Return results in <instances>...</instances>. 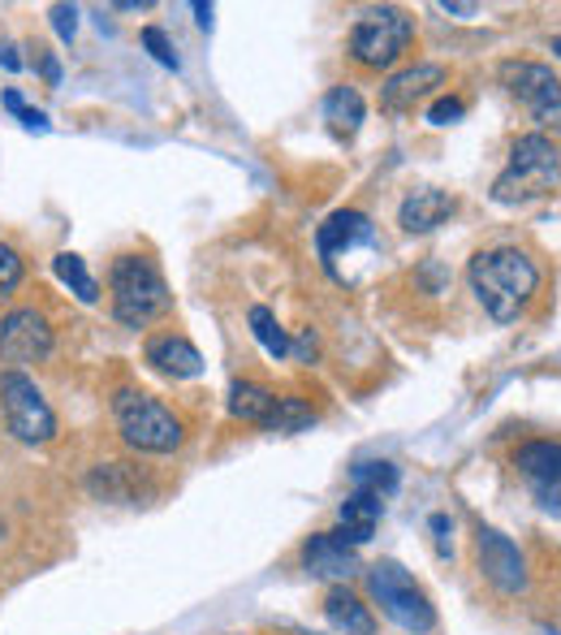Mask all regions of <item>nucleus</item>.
<instances>
[{
  "instance_id": "2f4dec72",
  "label": "nucleus",
  "mask_w": 561,
  "mask_h": 635,
  "mask_svg": "<svg viewBox=\"0 0 561 635\" xmlns=\"http://www.w3.org/2000/svg\"><path fill=\"white\" fill-rule=\"evenodd\" d=\"M536 497H540V506H545L549 514H558V519H561V485H540V489H536Z\"/></svg>"
},
{
  "instance_id": "a878e982",
  "label": "nucleus",
  "mask_w": 561,
  "mask_h": 635,
  "mask_svg": "<svg viewBox=\"0 0 561 635\" xmlns=\"http://www.w3.org/2000/svg\"><path fill=\"white\" fill-rule=\"evenodd\" d=\"M22 277H26V264H22V256H18L9 242H0V303H9V298L18 294Z\"/></svg>"
},
{
  "instance_id": "412c9836",
  "label": "nucleus",
  "mask_w": 561,
  "mask_h": 635,
  "mask_svg": "<svg viewBox=\"0 0 561 635\" xmlns=\"http://www.w3.org/2000/svg\"><path fill=\"white\" fill-rule=\"evenodd\" d=\"M87 489H91V497H100V501H135V497H139V476H135V467H126V463H100V467L87 476Z\"/></svg>"
},
{
  "instance_id": "6ab92c4d",
  "label": "nucleus",
  "mask_w": 561,
  "mask_h": 635,
  "mask_svg": "<svg viewBox=\"0 0 561 635\" xmlns=\"http://www.w3.org/2000/svg\"><path fill=\"white\" fill-rule=\"evenodd\" d=\"M273 407H277V394L268 389V385H260V381H233L229 385V416L242 423H260L273 416Z\"/></svg>"
},
{
  "instance_id": "bb28decb",
  "label": "nucleus",
  "mask_w": 561,
  "mask_h": 635,
  "mask_svg": "<svg viewBox=\"0 0 561 635\" xmlns=\"http://www.w3.org/2000/svg\"><path fill=\"white\" fill-rule=\"evenodd\" d=\"M139 39H142V48H147L164 70H182V61H178V53H173V39H169L160 26H142Z\"/></svg>"
},
{
  "instance_id": "4be33fe9",
  "label": "nucleus",
  "mask_w": 561,
  "mask_h": 635,
  "mask_svg": "<svg viewBox=\"0 0 561 635\" xmlns=\"http://www.w3.org/2000/svg\"><path fill=\"white\" fill-rule=\"evenodd\" d=\"M247 325H251V338L260 342V351L268 354V359H285V354H289L294 342H289V333L280 329V320L268 311V307H264V303H255V307H251Z\"/></svg>"
},
{
  "instance_id": "72a5a7b5",
  "label": "nucleus",
  "mask_w": 561,
  "mask_h": 635,
  "mask_svg": "<svg viewBox=\"0 0 561 635\" xmlns=\"http://www.w3.org/2000/svg\"><path fill=\"white\" fill-rule=\"evenodd\" d=\"M18 117H22V126H26V131H39V135H44V131H48V117H44V113H39V109H22V113H18Z\"/></svg>"
},
{
  "instance_id": "a211bd4d",
  "label": "nucleus",
  "mask_w": 561,
  "mask_h": 635,
  "mask_svg": "<svg viewBox=\"0 0 561 635\" xmlns=\"http://www.w3.org/2000/svg\"><path fill=\"white\" fill-rule=\"evenodd\" d=\"M514 467L531 480V489H540V485H561V445L558 441H527V445H518Z\"/></svg>"
},
{
  "instance_id": "dca6fc26",
  "label": "nucleus",
  "mask_w": 561,
  "mask_h": 635,
  "mask_svg": "<svg viewBox=\"0 0 561 635\" xmlns=\"http://www.w3.org/2000/svg\"><path fill=\"white\" fill-rule=\"evenodd\" d=\"M380 514H385V501L376 494H363V489H354L342 506H337V519H342V528L333 532L337 541H346V545H367L371 536H376V528H380Z\"/></svg>"
},
{
  "instance_id": "5701e85b",
  "label": "nucleus",
  "mask_w": 561,
  "mask_h": 635,
  "mask_svg": "<svg viewBox=\"0 0 561 635\" xmlns=\"http://www.w3.org/2000/svg\"><path fill=\"white\" fill-rule=\"evenodd\" d=\"M53 273L61 277V282L70 285V294L78 298V303H100V285H95V277L87 273V264H82V256H73V251H61L57 260H53Z\"/></svg>"
},
{
  "instance_id": "c85d7f7f",
  "label": "nucleus",
  "mask_w": 561,
  "mask_h": 635,
  "mask_svg": "<svg viewBox=\"0 0 561 635\" xmlns=\"http://www.w3.org/2000/svg\"><path fill=\"white\" fill-rule=\"evenodd\" d=\"M53 26H57V35L70 44L73 35H78V9H73V4H53Z\"/></svg>"
},
{
  "instance_id": "aec40b11",
  "label": "nucleus",
  "mask_w": 561,
  "mask_h": 635,
  "mask_svg": "<svg viewBox=\"0 0 561 635\" xmlns=\"http://www.w3.org/2000/svg\"><path fill=\"white\" fill-rule=\"evenodd\" d=\"M363 117H367V104H363V95L354 91L351 82H342V87H333V91L324 95V122H329L342 139H351L354 131L363 126Z\"/></svg>"
},
{
  "instance_id": "423d86ee",
  "label": "nucleus",
  "mask_w": 561,
  "mask_h": 635,
  "mask_svg": "<svg viewBox=\"0 0 561 635\" xmlns=\"http://www.w3.org/2000/svg\"><path fill=\"white\" fill-rule=\"evenodd\" d=\"M367 592L380 605V614L389 623H398L411 635H432L436 632V610L427 601L420 583L411 579V570L402 563H376L367 566Z\"/></svg>"
},
{
  "instance_id": "7ed1b4c3",
  "label": "nucleus",
  "mask_w": 561,
  "mask_h": 635,
  "mask_svg": "<svg viewBox=\"0 0 561 635\" xmlns=\"http://www.w3.org/2000/svg\"><path fill=\"white\" fill-rule=\"evenodd\" d=\"M561 186V151L549 135H518L510 147V165L505 173L492 182V200L496 204H531L545 200Z\"/></svg>"
},
{
  "instance_id": "0eeeda50",
  "label": "nucleus",
  "mask_w": 561,
  "mask_h": 635,
  "mask_svg": "<svg viewBox=\"0 0 561 635\" xmlns=\"http://www.w3.org/2000/svg\"><path fill=\"white\" fill-rule=\"evenodd\" d=\"M0 416L9 436L22 445H48L57 436V411L26 372H0Z\"/></svg>"
},
{
  "instance_id": "6e6552de",
  "label": "nucleus",
  "mask_w": 561,
  "mask_h": 635,
  "mask_svg": "<svg viewBox=\"0 0 561 635\" xmlns=\"http://www.w3.org/2000/svg\"><path fill=\"white\" fill-rule=\"evenodd\" d=\"M501 87L545 126L561 135V78L540 61H501Z\"/></svg>"
},
{
  "instance_id": "c9c22d12",
  "label": "nucleus",
  "mask_w": 561,
  "mask_h": 635,
  "mask_svg": "<svg viewBox=\"0 0 561 635\" xmlns=\"http://www.w3.org/2000/svg\"><path fill=\"white\" fill-rule=\"evenodd\" d=\"M289 354H298V359H311V354H316V333L307 329V333L298 338V347H294V351H289Z\"/></svg>"
},
{
  "instance_id": "4468645a",
  "label": "nucleus",
  "mask_w": 561,
  "mask_h": 635,
  "mask_svg": "<svg viewBox=\"0 0 561 635\" xmlns=\"http://www.w3.org/2000/svg\"><path fill=\"white\" fill-rule=\"evenodd\" d=\"M147 363L160 372V376H173V381H195L199 372H204V354L195 351L182 333H156L147 347Z\"/></svg>"
},
{
  "instance_id": "f257e3e1",
  "label": "nucleus",
  "mask_w": 561,
  "mask_h": 635,
  "mask_svg": "<svg viewBox=\"0 0 561 635\" xmlns=\"http://www.w3.org/2000/svg\"><path fill=\"white\" fill-rule=\"evenodd\" d=\"M467 282H471V294L480 298V307L496 325H514L531 307V298L540 290V269L518 247H492V251L471 256Z\"/></svg>"
},
{
  "instance_id": "393cba45",
  "label": "nucleus",
  "mask_w": 561,
  "mask_h": 635,
  "mask_svg": "<svg viewBox=\"0 0 561 635\" xmlns=\"http://www.w3.org/2000/svg\"><path fill=\"white\" fill-rule=\"evenodd\" d=\"M311 423H316L311 402H302V398L285 394V398H277V407H273V416L264 420V428H268V432H280V436H289V432H307Z\"/></svg>"
},
{
  "instance_id": "4c0bfd02",
  "label": "nucleus",
  "mask_w": 561,
  "mask_h": 635,
  "mask_svg": "<svg viewBox=\"0 0 561 635\" xmlns=\"http://www.w3.org/2000/svg\"><path fill=\"white\" fill-rule=\"evenodd\" d=\"M195 18H199V26H211V4H195Z\"/></svg>"
},
{
  "instance_id": "9d476101",
  "label": "nucleus",
  "mask_w": 561,
  "mask_h": 635,
  "mask_svg": "<svg viewBox=\"0 0 561 635\" xmlns=\"http://www.w3.org/2000/svg\"><path fill=\"white\" fill-rule=\"evenodd\" d=\"M371 247H376V225L358 208H337L316 229V251L333 277L342 273V260H351L354 251H371Z\"/></svg>"
},
{
  "instance_id": "e433bc0d",
  "label": "nucleus",
  "mask_w": 561,
  "mask_h": 635,
  "mask_svg": "<svg viewBox=\"0 0 561 635\" xmlns=\"http://www.w3.org/2000/svg\"><path fill=\"white\" fill-rule=\"evenodd\" d=\"M4 109H9V113H13V117H18V113H22V109H26V100H22V95H18V91H4Z\"/></svg>"
},
{
  "instance_id": "7c9ffc66",
  "label": "nucleus",
  "mask_w": 561,
  "mask_h": 635,
  "mask_svg": "<svg viewBox=\"0 0 561 635\" xmlns=\"http://www.w3.org/2000/svg\"><path fill=\"white\" fill-rule=\"evenodd\" d=\"M420 282H427V294H440V290L449 285V273H445L436 260H427V264L420 269Z\"/></svg>"
},
{
  "instance_id": "f3484780",
  "label": "nucleus",
  "mask_w": 561,
  "mask_h": 635,
  "mask_svg": "<svg viewBox=\"0 0 561 635\" xmlns=\"http://www.w3.org/2000/svg\"><path fill=\"white\" fill-rule=\"evenodd\" d=\"M324 614H329V623H333L337 632H346V635H371L376 632L371 605H363V597L351 592L346 583H337V588H329V592H324Z\"/></svg>"
},
{
  "instance_id": "20e7f679",
  "label": "nucleus",
  "mask_w": 561,
  "mask_h": 635,
  "mask_svg": "<svg viewBox=\"0 0 561 635\" xmlns=\"http://www.w3.org/2000/svg\"><path fill=\"white\" fill-rule=\"evenodd\" d=\"M113 423L122 432V441L139 454H173L186 436L182 420L151 394L142 389H117L113 394Z\"/></svg>"
},
{
  "instance_id": "2eb2a0df",
  "label": "nucleus",
  "mask_w": 561,
  "mask_h": 635,
  "mask_svg": "<svg viewBox=\"0 0 561 635\" xmlns=\"http://www.w3.org/2000/svg\"><path fill=\"white\" fill-rule=\"evenodd\" d=\"M302 566L320 579H351L358 570V554H354V545L337 541L333 532H316L302 541Z\"/></svg>"
},
{
  "instance_id": "f704fd0d",
  "label": "nucleus",
  "mask_w": 561,
  "mask_h": 635,
  "mask_svg": "<svg viewBox=\"0 0 561 635\" xmlns=\"http://www.w3.org/2000/svg\"><path fill=\"white\" fill-rule=\"evenodd\" d=\"M0 66H4L9 73L22 70V57H18V48H13V44H0Z\"/></svg>"
},
{
  "instance_id": "b1692460",
  "label": "nucleus",
  "mask_w": 561,
  "mask_h": 635,
  "mask_svg": "<svg viewBox=\"0 0 561 635\" xmlns=\"http://www.w3.org/2000/svg\"><path fill=\"white\" fill-rule=\"evenodd\" d=\"M354 489H363V494H376V497H393L398 494V485H402V472H398V463H354L351 472Z\"/></svg>"
},
{
  "instance_id": "f8f14e48",
  "label": "nucleus",
  "mask_w": 561,
  "mask_h": 635,
  "mask_svg": "<svg viewBox=\"0 0 561 635\" xmlns=\"http://www.w3.org/2000/svg\"><path fill=\"white\" fill-rule=\"evenodd\" d=\"M445 66H432V61H420L411 70H398L385 87H380V109L385 113H415V104L432 100L436 87H445Z\"/></svg>"
},
{
  "instance_id": "c756f323",
  "label": "nucleus",
  "mask_w": 561,
  "mask_h": 635,
  "mask_svg": "<svg viewBox=\"0 0 561 635\" xmlns=\"http://www.w3.org/2000/svg\"><path fill=\"white\" fill-rule=\"evenodd\" d=\"M427 528H432V536H436L440 554H449V536H454V519H449V514H432V519H427Z\"/></svg>"
},
{
  "instance_id": "473e14b6",
  "label": "nucleus",
  "mask_w": 561,
  "mask_h": 635,
  "mask_svg": "<svg viewBox=\"0 0 561 635\" xmlns=\"http://www.w3.org/2000/svg\"><path fill=\"white\" fill-rule=\"evenodd\" d=\"M440 13H454V18H476L480 4H462V0H440Z\"/></svg>"
},
{
  "instance_id": "1a4fd4ad",
  "label": "nucleus",
  "mask_w": 561,
  "mask_h": 635,
  "mask_svg": "<svg viewBox=\"0 0 561 635\" xmlns=\"http://www.w3.org/2000/svg\"><path fill=\"white\" fill-rule=\"evenodd\" d=\"M48 354H53V320L39 307H13L0 316V363L9 372L44 363Z\"/></svg>"
},
{
  "instance_id": "58836bf2",
  "label": "nucleus",
  "mask_w": 561,
  "mask_h": 635,
  "mask_svg": "<svg viewBox=\"0 0 561 635\" xmlns=\"http://www.w3.org/2000/svg\"><path fill=\"white\" fill-rule=\"evenodd\" d=\"M553 53L561 57V35H553Z\"/></svg>"
},
{
  "instance_id": "f03ea898",
  "label": "nucleus",
  "mask_w": 561,
  "mask_h": 635,
  "mask_svg": "<svg viewBox=\"0 0 561 635\" xmlns=\"http://www.w3.org/2000/svg\"><path fill=\"white\" fill-rule=\"evenodd\" d=\"M113 320L122 329H147L151 320L173 311V294L151 256H117L108 269Z\"/></svg>"
},
{
  "instance_id": "cd10ccee",
  "label": "nucleus",
  "mask_w": 561,
  "mask_h": 635,
  "mask_svg": "<svg viewBox=\"0 0 561 635\" xmlns=\"http://www.w3.org/2000/svg\"><path fill=\"white\" fill-rule=\"evenodd\" d=\"M462 113H467V104H462L458 95H445V100H436V104L427 109V122H432V126H454V122H462Z\"/></svg>"
},
{
  "instance_id": "ddd939ff",
  "label": "nucleus",
  "mask_w": 561,
  "mask_h": 635,
  "mask_svg": "<svg viewBox=\"0 0 561 635\" xmlns=\"http://www.w3.org/2000/svg\"><path fill=\"white\" fill-rule=\"evenodd\" d=\"M458 208V200L449 195V191H440V186H420V191H411L407 200H402V208H398V225L407 229V234H432V229H440L449 216Z\"/></svg>"
},
{
  "instance_id": "9b49d317",
  "label": "nucleus",
  "mask_w": 561,
  "mask_h": 635,
  "mask_svg": "<svg viewBox=\"0 0 561 635\" xmlns=\"http://www.w3.org/2000/svg\"><path fill=\"white\" fill-rule=\"evenodd\" d=\"M476 558H480V575L489 579L496 592L514 597V592L527 588V558H523V549L505 532L480 528L476 532Z\"/></svg>"
},
{
  "instance_id": "39448f33",
  "label": "nucleus",
  "mask_w": 561,
  "mask_h": 635,
  "mask_svg": "<svg viewBox=\"0 0 561 635\" xmlns=\"http://www.w3.org/2000/svg\"><path fill=\"white\" fill-rule=\"evenodd\" d=\"M415 44V18L398 4L367 9L351 26V57L363 70H389Z\"/></svg>"
}]
</instances>
